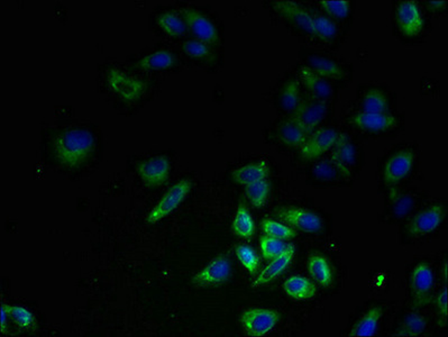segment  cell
Segmentation results:
<instances>
[{"label":"cell","instance_id":"6da1fadb","mask_svg":"<svg viewBox=\"0 0 448 337\" xmlns=\"http://www.w3.org/2000/svg\"><path fill=\"white\" fill-rule=\"evenodd\" d=\"M95 150V136L85 128H70L54 138V157L58 165L68 170L85 165L93 157Z\"/></svg>","mask_w":448,"mask_h":337},{"label":"cell","instance_id":"7a4b0ae2","mask_svg":"<svg viewBox=\"0 0 448 337\" xmlns=\"http://www.w3.org/2000/svg\"><path fill=\"white\" fill-rule=\"evenodd\" d=\"M274 216L281 223L295 231L317 234L323 229V219L317 212L297 206H282L274 210Z\"/></svg>","mask_w":448,"mask_h":337},{"label":"cell","instance_id":"3957f363","mask_svg":"<svg viewBox=\"0 0 448 337\" xmlns=\"http://www.w3.org/2000/svg\"><path fill=\"white\" fill-rule=\"evenodd\" d=\"M280 321V313L276 309H249L241 315V325L245 334L262 337L276 328Z\"/></svg>","mask_w":448,"mask_h":337},{"label":"cell","instance_id":"277c9868","mask_svg":"<svg viewBox=\"0 0 448 337\" xmlns=\"http://www.w3.org/2000/svg\"><path fill=\"white\" fill-rule=\"evenodd\" d=\"M327 115V103L307 96L303 98L290 120L297 124L307 135H311L318 128Z\"/></svg>","mask_w":448,"mask_h":337},{"label":"cell","instance_id":"5b68a950","mask_svg":"<svg viewBox=\"0 0 448 337\" xmlns=\"http://www.w3.org/2000/svg\"><path fill=\"white\" fill-rule=\"evenodd\" d=\"M192 182L188 179H182L171 187L162 198L159 200L155 207L150 212L147 216V222L150 224H157L170 215L177 208L186 200L187 196L190 192Z\"/></svg>","mask_w":448,"mask_h":337},{"label":"cell","instance_id":"8992f818","mask_svg":"<svg viewBox=\"0 0 448 337\" xmlns=\"http://www.w3.org/2000/svg\"><path fill=\"white\" fill-rule=\"evenodd\" d=\"M107 81L113 91L123 100L134 103L145 95L147 85L143 80L128 75L120 69H110L107 73Z\"/></svg>","mask_w":448,"mask_h":337},{"label":"cell","instance_id":"52a82bcc","mask_svg":"<svg viewBox=\"0 0 448 337\" xmlns=\"http://www.w3.org/2000/svg\"><path fill=\"white\" fill-rule=\"evenodd\" d=\"M409 286L412 303L416 309H422L429 304L432 289L435 286V276L429 264L420 263L415 266Z\"/></svg>","mask_w":448,"mask_h":337},{"label":"cell","instance_id":"ba28073f","mask_svg":"<svg viewBox=\"0 0 448 337\" xmlns=\"http://www.w3.org/2000/svg\"><path fill=\"white\" fill-rule=\"evenodd\" d=\"M231 274V261L226 255H219L194 274L191 282L198 288L218 287L229 281Z\"/></svg>","mask_w":448,"mask_h":337},{"label":"cell","instance_id":"9c48e42d","mask_svg":"<svg viewBox=\"0 0 448 337\" xmlns=\"http://www.w3.org/2000/svg\"><path fill=\"white\" fill-rule=\"evenodd\" d=\"M338 132L334 128H319L308 135L305 143L300 147V155L308 161L317 160L330 151L336 142Z\"/></svg>","mask_w":448,"mask_h":337},{"label":"cell","instance_id":"30bf717a","mask_svg":"<svg viewBox=\"0 0 448 337\" xmlns=\"http://www.w3.org/2000/svg\"><path fill=\"white\" fill-rule=\"evenodd\" d=\"M170 172V160L167 157H150L137 167L138 177L147 188H159L165 185Z\"/></svg>","mask_w":448,"mask_h":337},{"label":"cell","instance_id":"8fae6325","mask_svg":"<svg viewBox=\"0 0 448 337\" xmlns=\"http://www.w3.org/2000/svg\"><path fill=\"white\" fill-rule=\"evenodd\" d=\"M445 218V209L439 204H432L430 207L418 212L411 218L407 231L412 237H422L432 233L439 227Z\"/></svg>","mask_w":448,"mask_h":337},{"label":"cell","instance_id":"7c38bea8","mask_svg":"<svg viewBox=\"0 0 448 337\" xmlns=\"http://www.w3.org/2000/svg\"><path fill=\"white\" fill-rule=\"evenodd\" d=\"M397 24L401 34L406 38L418 36L424 29V19L416 1H401L397 7Z\"/></svg>","mask_w":448,"mask_h":337},{"label":"cell","instance_id":"4fadbf2b","mask_svg":"<svg viewBox=\"0 0 448 337\" xmlns=\"http://www.w3.org/2000/svg\"><path fill=\"white\" fill-rule=\"evenodd\" d=\"M415 163V153L412 150H400L387 159L383 169V180L387 186H393L400 182L412 169Z\"/></svg>","mask_w":448,"mask_h":337},{"label":"cell","instance_id":"5bb4252c","mask_svg":"<svg viewBox=\"0 0 448 337\" xmlns=\"http://www.w3.org/2000/svg\"><path fill=\"white\" fill-rule=\"evenodd\" d=\"M332 162L345 178H350L356 162L355 147L346 133H338L332 149Z\"/></svg>","mask_w":448,"mask_h":337},{"label":"cell","instance_id":"9a60e30c","mask_svg":"<svg viewBox=\"0 0 448 337\" xmlns=\"http://www.w3.org/2000/svg\"><path fill=\"white\" fill-rule=\"evenodd\" d=\"M183 21L191 29L198 40L207 44H215L218 41V32L215 25L207 17L194 9H183L181 11Z\"/></svg>","mask_w":448,"mask_h":337},{"label":"cell","instance_id":"2e32d148","mask_svg":"<svg viewBox=\"0 0 448 337\" xmlns=\"http://www.w3.org/2000/svg\"><path fill=\"white\" fill-rule=\"evenodd\" d=\"M274 9L276 13L280 14L282 17L291 21L292 24L303 29L305 32L311 35H315L313 21H311V13L306 11L303 6L295 1H288V0H278L274 1Z\"/></svg>","mask_w":448,"mask_h":337},{"label":"cell","instance_id":"e0dca14e","mask_svg":"<svg viewBox=\"0 0 448 337\" xmlns=\"http://www.w3.org/2000/svg\"><path fill=\"white\" fill-rule=\"evenodd\" d=\"M295 245H288V249L281 255H278L274 260H271L268 266L261 271L260 274L252 282V287H262L264 284H270V282L276 280L278 276H281L284 271L286 270V268L291 264L292 260L295 258Z\"/></svg>","mask_w":448,"mask_h":337},{"label":"cell","instance_id":"ac0fdd59","mask_svg":"<svg viewBox=\"0 0 448 337\" xmlns=\"http://www.w3.org/2000/svg\"><path fill=\"white\" fill-rule=\"evenodd\" d=\"M350 122L355 128L369 132H385L392 130L398 124L397 118L390 113L360 112L352 117Z\"/></svg>","mask_w":448,"mask_h":337},{"label":"cell","instance_id":"d6986e66","mask_svg":"<svg viewBox=\"0 0 448 337\" xmlns=\"http://www.w3.org/2000/svg\"><path fill=\"white\" fill-rule=\"evenodd\" d=\"M299 79L308 91V96L327 103L332 95V88L327 80L317 75L309 67L300 68Z\"/></svg>","mask_w":448,"mask_h":337},{"label":"cell","instance_id":"ffe728a7","mask_svg":"<svg viewBox=\"0 0 448 337\" xmlns=\"http://www.w3.org/2000/svg\"><path fill=\"white\" fill-rule=\"evenodd\" d=\"M282 288L288 297L295 300L311 299L317 294L315 282L301 274L289 276L282 284Z\"/></svg>","mask_w":448,"mask_h":337},{"label":"cell","instance_id":"44dd1931","mask_svg":"<svg viewBox=\"0 0 448 337\" xmlns=\"http://www.w3.org/2000/svg\"><path fill=\"white\" fill-rule=\"evenodd\" d=\"M269 175H270V167L266 160L237 167L231 173V179L241 186H247L249 183L256 182V181L266 180L269 178Z\"/></svg>","mask_w":448,"mask_h":337},{"label":"cell","instance_id":"7402d4cb","mask_svg":"<svg viewBox=\"0 0 448 337\" xmlns=\"http://www.w3.org/2000/svg\"><path fill=\"white\" fill-rule=\"evenodd\" d=\"M307 268L309 276L321 288L327 289L332 286L334 281L332 266L325 256L319 254L311 255V258L308 259Z\"/></svg>","mask_w":448,"mask_h":337},{"label":"cell","instance_id":"603a6c76","mask_svg":"<svg viewBox=\"0 0 448 337\" xmlns=\"http://www.w3.org/2000/svg\"><path fill=\"white\" fill-rule=\"evenodd\" d=\"M382 315H383V311L377 306H374L370 309L361 318L356 321V324L350 331V336H373V335L377 334Z\"/></svg>","mask_w":448,"mask_h":337},{"label":"cell","instance_id":"cb8c5ba5","mask_svg":"<svg viewBox=\"0 0 448 337\" xmlns=\"http://www.w3.org/2000/svg\"><path fill=\"white\" fill-rule=\"evenodd\" d=\"M174 63V54L171 53L170 51L159 50L140 58L136 63V67L145 71H157V70L169 69L173 67Z\"/></svg>","mask_w":448,"mask_h":337},{"label":"cell","instance_id":"d4e9b609","mask_svg":"<svg viewBox=\"0 0 448 337\" xmlns=\"http://www.w3.org/2000/svg\"><path fill=\"white\" fill-rule=\"evenodd\" d=\"M309 66L313 71L321 78L326 79L340 80L344 77V71L340 64L325 56H313L308 58Z\"/></svg>","mask_w":448,"mask_h":337},{"label":"cell","instance_id":"484cf974","mask_svg":"<svg viewBox=\"0 0 448 337\" xmlns=\"http://www.w3.org/2000/svg\"><path fill=\"white\" fill-rule=\"evenodd\" d=\"M278 138L281 143L288 147H299L300 149L307 140L308 135L293 120L288 118L278 126Z\"/></svg>","mask_w":448,"mask_h":337},{"label":"cell","instance_id":"4316f807","mask_svg":"<svg viewBox=\"0 0 448 337\" xmlns=\"http://www.w3.org/2000/svg\"><path fill=\"white\" fill-rule=\"evenodd\" d=\"M231 231L241 239H251L254 235V219L245 204H241L237 208L231 223Z\"/></svg>","mask_w":448,"mask_h":337},{"label":"cell","instance_id":"83f0119b","mask_svg":"<svg viewBox=\"0 0 448 337\" xmlns=\"http://www.w3.org/2000/svg\"><path fill=\"white\" fill-rule=\"evenodd\" d=\"M157 23L160 28L171 38H180L187 32L186 21H183L182 17L170 11L159 15Z\"/></svg>","mask_w":448,"mask_h":337},{"label":"cell","instance_id":"f1b7e54d","mask_svg":"<svg viewBox=\"0 0 448 337\" xmlns=\"http://www.w3.org/2000/svg\"><path fill=\"white\" fill-rule=\"evenodd\" d=\"M313 21L315 36L323 41H332L336 38L337 26L333 19L318 11H309Z\"/></svg>","mask_w":448,"mask_h":337},{"label":"cell","instance_id":"f546056e","mask_svg":"<svg viewBox=\"0 0 448 337\" xmlns=\"http://www.w3.org/2000/svg\"><path fill=\"white\" fill-rule=\"evenodd\" d=\"M271 185L268 179L256 181L245 186V195L253 207L262 208L266 206L270 195Z\"/></svg>","mask_w":448,"mask_h":337},{"label":"cell","instance_id":"4dcf8cb0","mask_svg":"<svg viewBox=\"0 0 448 337\" xmlns=\"http://www.w3.org/2000/svg\"><path fill=\"white\" fill-rule=\"evenodd\" d=\"M303 100L300 83L297 79H290L284 83L281 93V106L286 112L293 113Z\"/></svg>","mask_w":448,"mask_h":337},{"label":"cell","instance_id":"1f68e13d","mask_svg":"<svg viewBox=\"0 0 448 337\" xmlns=\"http://www.w3.org/2000/svg\"><path fill=\"white\" fill-rule=\"evenodd\" d=\"M389 198H390L391 209L395 217H405L414 208L415 199L412 198V195L406 194L398 189L393 188L390 190Z\"/></svg>","mask_w":448,"mask_h":337},{"label":"cell","instance_id":"d6a6232c","mask_svg":"<svg viewBox=\"0 0 448 337\" xmlns=\"http://www.w3.org/2000/svg\"><path fill=\"white\" fill-rule=\"evenodd\" d=\"M362 112L366 113H389V103H387V96L379 89H370L368 93L364 95L363 101H362Z\"/></svg>","mask_w":448,"mask_h":337},{"label":"cell","instance_id":"836d02e7","mask_svg":"<svg viewBox=\"0 0 448 337\" xmlns=\"http://www.w3.org/2000/svg\"><path fill=\"white\" fill-rule=\"evenodd\" d=\"M427 327V321L422 315L418 313H407L406 317L403 319L399 332L397 335L400 336H420L424 332V329Z\"/></svg>","mask_w":448,"mask_h":337},{"label":"cell","instance_id":"e575fe53","mask_svg":"<svg viewBox=\"0 0 448 337\" xmlns=\"http://www.w3.org/2000/svg\"><path fill=\"white\" fill-rule=\"evenodd\" d=\"M261 227H262L263 233L268 237H276V239H283V241L295 239L297 237V232L295 229L280 221H274L270 218L263 219Z\"/></svg>","mask_w":448,"mask_h":337},{"label":"cell","instance_id":"d590c367","mask_svg":"<svg viewBox=\"0 0 448 337\" xmlns=\"http://www.w3.org/2000/svg\"><path fill=\"white\" fill-rule=\"evenodd\" d=\"M288 245L283 239H276V237H268V235H262L259 242L261 254H262L264 260H274L278 255H281L284 251L288 249Z\"/></svg>","mask_w":448,"mask_h":337},{"label":"cell","instance_id":"8d00e7d4","mask_svg":"<svg viewBox=\"0 0 448 337\" xmlns=\"http://www.w3.org/2000/svg\"><path fill=\"white\" fill-rule=\"evenodd\" d=\"M237 260L251 276H255L260 268V258L253 247L241 244L235 249Z\"/></svg>","mask_w":448,"mask_h":337},{"label":"cell","instance_id":"74e56055","mask_svg":"<svg viewBox=\"0 0 448 337\" xmlns=\"http://www.w3.org/2000/svg\"><path fill=\"white\" fill-rule=\"evenodd\" d=\"M1 306L7 311L9 317H11V321L21 328H29V327L34 325V315L28 309H24L21 306L6 305V304Z\"/></svg>","mask_w":448,"mask_h":337},{"label":"cell","instance_id":"f35d334b","mask_svg":"<svg viewBox=\"0 0 448 337\" xmlns=\"http://www.w3.org/2000/svg\"><path fill=\"white\" fill-rule=\"evenodd\" d=\"M321 9L337 19H345L350 11V3L348 0H323L319 3Z\"/></svg>","mask_w":448,"mask_h":337},{"label":"cell","instance_id":"ab89813d","mask_svg":"<svg viewBox=\"0 0 448 337\" xmlns=\"http://www.w3.org/2000/svg\"><path fill=\"white\" fill-rule=\"evenodd\" d=\"M182 51L191 58H202L209 56V46L199 40H191L183 42Z\"/></svg>","mask_w":448,"mask_h":337},{"label":"cell","instance_id":"60d3db41","mask_svg":"<svg viewBox=\"0 0 448 337\" xmlns=\"http://www.w3.org/2000/svg\"><path fill=\"white\" fill-rule=\"evenodd\" d=\"M313 173L321 179H334L336 178L338 171L332 162V160L326 159L317 165Z\"/></svg>","mask_w":448,"mask_h":337},{"label":"cell","instance_id":"b9f144b4","mask_svg":"<svg viewBox=\"0 0 448 337\" xmlns=\"http://www.w3.org/2000/svg\"><path fill=\"white\" fill-rule=\"evenodd\" d=\"M436 306H437L438 315H439V323L444 321L445 324L448 315L447 287L446 286L438 294Z\"/></svg>","mask_w":448,"mask_h":337},{"label":"cell","instance_id":"7bdbcfd3","mask_svg":"<svg viewBox=\"0 0 448 337\" xmlns=\"http://www.w3.org/2000/svg\"><path fill=\"white\" fill-rule=\"evenodd\" d=\"M446 5H447L446 0H437V1H428L427 3L428 9H432V11H440Z\"/></svg>","mask_w":448,"mask_h":337},{"label":"cell","instance_id":"ee69618b","mask_svg":"<svg viewBox=\"0 0 448 337\" xmlns=\"http://www.w3.org/2000/svg\"><path fill=\"white\" fill-rule=\"evenodd\" d=\"M1 331L3 332H6V321H7V316H9V313L6 311V309H4L3 306H1Z\"/></svg>","mask_w":448,"mask_h":337},{"label":"cell","instance_id":"f6af8a7d","mask_svg":"<svg viewBox=\"0 0 448 337\" xmlns=\"http://www.w3.org/2000/svg\"><path fill=\"white\" fill-rule=\"evenodd\" d=\"M444 278H445V281H447V262L444 263Z\"/></svg>","mask_w":448,"mask_h":337}]
</instances>
